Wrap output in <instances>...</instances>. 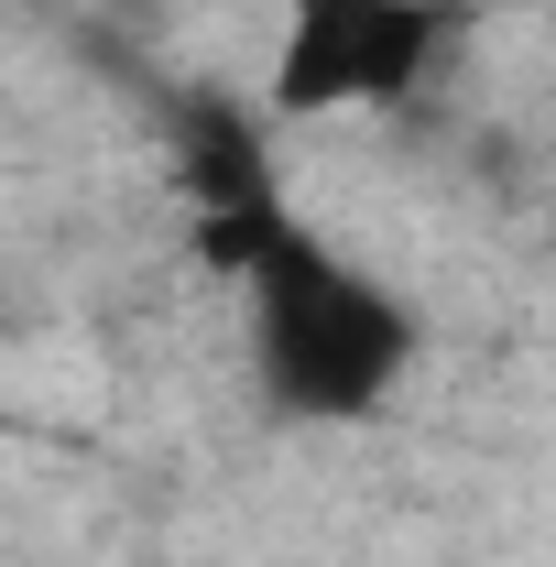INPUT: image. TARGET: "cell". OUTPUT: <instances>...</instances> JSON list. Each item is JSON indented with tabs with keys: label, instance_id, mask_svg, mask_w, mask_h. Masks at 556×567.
I'll use <instances>...</instances> for the list:
<instances>
[{
	"label": "cell",
	"instance_id": "obj_1",
	"mask_svg": "<svg viewBox=\"0 0 556 567\" xmlns=\"http://www.w3.org/2000/svg\"><path fill=\"white\" fill-rule=\"evenodd\" d=\"M251 295V360L262 393L306 425H360L393 404L404 360H415V306L382 274H360L349 251H328L306 218H284L274 240L240 262Z\"/></svg>",
	"mask_w": 556,
	"mask_h": 567
},
{
	"label": "cell",
	"instance_id": "obj_2",
	"mask_svg": "<svg viewBox=\"0 0 556 567\" xmlns=\"http://www.w3.org/2000/svg\"><path fill=\"white\" fill-rule=\"evenodd\" d=\"M447 22L425 0H284V44H274V99L284 121H328V110H382L415 99L436 66Z\"/></svg>",
	"mask_w": 556,
	"mask_h": 567
},
{
	"label": "cell",
	"instance_id": "obj_3",
	"mask_svg": "<svg viewBox=\"0 0 556 567\" xmlns=\"http://www.w3.org/2000/svg\"><path fill=\"white\" fill-rule=\"evenodd\" d=\"M425 11H436V22H459V11H481V0H425Z\"/></svg>",
	"mask_w": 556,
	"mask_h": 567
},
{
	"label": "cell",
	"instance_id": "obj_4",
	"mask_svg": "<svg viewBox=\"0 0 556 567\" xmlns=\"http://www.w3.org/2000/svg\"><path fill=\"white\" fill-rule=\"evenodd\" d=\"M110 11H142V0H110Z\"/></svg>",
	"mask_w": 556,
	"mask_h": 567
}]
</instances>
